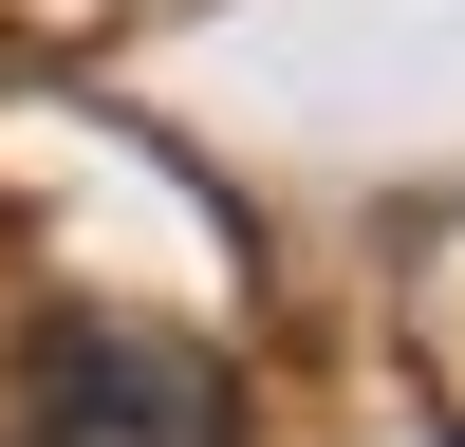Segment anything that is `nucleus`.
Segmentation results:
<instances>
[{"mask_svg": "<svg viewBox=\"0 0 465 447\" xmlns=\"http://www.w3.org/2000/svg\"><path fill=\"white\" fill-rule=\"evenodd\" d=\"M0 447H242V372L168 317H37Z\"/></svg>", "mask_w": 465, "mask_h": 447, "instance_id": "obj_1", "label": "nucleus"}]
</instances>
